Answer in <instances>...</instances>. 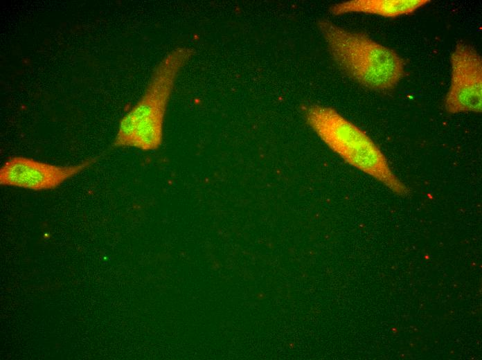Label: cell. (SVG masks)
<instances>
[{
    "label": "cell",
    "mask_w": 482,
    "mask_h": 360,
    "mask_svg": "<svg viewBox=\"0 0 482 360\" xmlns=\"http://www.w3.org/2000/svg\"><path fill=\"white\" fill-rule=\"evenodd\" d=\"M318 29L338 68L360 85L377 92L393 90L405 75V62L368 35L321 19Z\"/></svg>",
    "instance_id": "1"
},
{
    "label": "cell",
    "mask_w": 482,
    "mask_h": 360,
    "mask_svg": "<svg viewBox=\"0 0 482 360\" xmlns=\"http://www.w3.org/2000/svg\"><path fill=\"white\" fill-rule=\"evenodd\" d=\"M193 54L190 48L177 47L160 61L139 100L120 120L114 147L152 151L161 146L165 116L175 83Z\"/></svg>",
    "instance_id": "2"
},
{
    "label": "cell",
    "mask_w": 482,
    "mask_h": 360,
    "mask_svg": "<svg viewBox=\"0 0 482 360\" xmlns=\"http://www.w3.org/2000/svg\"><path fill=\"white\" fill-rule=\"evenodd\" d=\"M307 124L344 161L381 182L393 193L405 196L408 187L396 176L379 147L359 127L330 107L311 105L303 109Z\"/></svg>",
    "instance_id": "3"
},
{
    "label": "cell",
    "mask_w": 482,
    "mask_h": 360,
    "mask_svg": "<svg viewBox=\"0 0 482 360\" xmlns=\"http://www.w3.org/2000/svg\"><path fill=\"white\" fill-rule=\"evenodd\" d=\"M451 78L444 100L445 111L452 114L481 113L482 58L470 44L458 42L450 55Z\"/></svg>",
    "instance_id": "4"
},
{
    "label": "cell",
    "mask_w": 482,
    "mask_h": 360,
    "mask_svg": "<svg viewBox=\"0 0 482 360\" xmlns=\"http://www.w3.org/2000/svg\"><path fill=\"white\" fill-rule=\"evenodd\" d=\"M97 159L89 158L73 165L60 166L15 156L8 159L0 169V184L34 191L49 190L93 165Z\"/></svg>",
    "instance_id": "5"
},
{
    "label": "cell",
    "mask_w": 482,
    "mask_h": 360,
    "mask_svg": "<svg viewBox=\"0 0 482 360\" xmlns=\"http://www.w3.org/2000/svg\"><path fill=\"white\" fill-rule=\"evenodd\" d=\"M429 0H350L332 5L333 15L358 12L394 18L413 13Z\"/></svg>",
    "instance_id": "6"
}]
</instances>
